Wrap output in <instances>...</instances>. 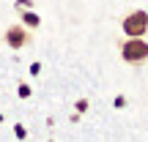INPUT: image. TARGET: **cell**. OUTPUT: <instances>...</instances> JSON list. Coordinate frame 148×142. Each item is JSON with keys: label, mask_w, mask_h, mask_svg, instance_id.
<instances>
[{"label": "cell", "mask_w": 148, "mask_h": 142, "mask_svg": "<svg viewBox=\"0 0 148 142\" xmlns=\"http://www.w3.org/2000/svg\"><path fill=\"white\" fill-rule=\"evenodd\" d=\"M121 55H123L126 63H140V60L148 58V44L143 41V38H129V41L121 47Z\"/></svg>", "instance_id": "2"}, {"label": "cell", "mask_w": 148, "mask_h": 142, "mask_svg": "<svg viewBox=\"0 0 148 142\" xmlns=\"http://www.w3.org/2000/svg\"><path fill=\"white\" fill-rule=\"evenodd\" d=\"M22 22H25L27 27H38V22H41V19H38L33 11H25V14H22Z\"/></svg>", "instance_id": "4"}, {"label": "cell", "mask_w": 148, "mask_h": 142, "mask_svg": "<svg viewBox=\"0 0 148 142\" xmlns=\"http://www.w3.org/2000/svg\"><path fill=\"white\" fill-rule=\"evenodd\" d=\"M3 38H5V44H8L11 49H22L25 44H30V36H27V30L22 25H11Z\"/></svg>", "instance_id": "3"}, {"label": "cell", "mask_w": 148, "mask_h": 142, "mask_svg": "<svg viewBox=\"0 0 148 142\" xmlns=\"http://www.w3.org/2000/svg\"><path fill=\"white\" fill-rule=\"evenodd\" d=\"M121 27H123V33H126L129 38H140L148 30V14L145 11H132V14L123 19Z\"/></svg>", "instance_id": "1"}]
</instances>
